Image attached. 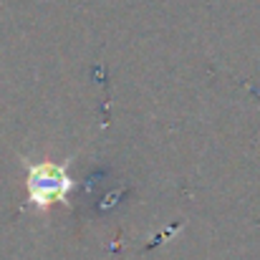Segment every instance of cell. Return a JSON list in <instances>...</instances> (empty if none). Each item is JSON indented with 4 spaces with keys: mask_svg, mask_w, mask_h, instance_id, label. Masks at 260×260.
I'll use <instances>...</instances> for the list:
<instances>
[{
    "mask_svg": "<svg viewBox=\"0 0 260 260\" xmlns=\"http://www.w3.org/2000/svg\"><path fill=\"white\" fill-rule=\"evenodd\" d=\"M71 189H74V179L69 177L63 165L38 162L28 167L25 192H28V202L36 205L38 210H48L51 205L66 202Z\"/></svg>",
    "mask_w": 260,
    "mask_h": 260,
    "instance_id": "cell-1",
    "label": "cell"
}]
</instances>
